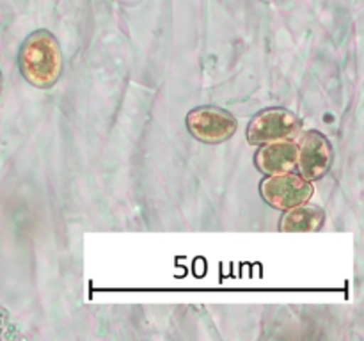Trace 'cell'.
<instances>
[{"label":"cell","mask_w":364,"mask_h":341,"mask_svg":"<svg viewBox=\"0 0 364 341\" xmlns=\"http://www.w3.org/2000/svg\"><path fill=\"white\" fill-rule=\"evenodd\" d=\"M18 67L32 87H53L64 67L63 50L55 36L46 28H38L28 34L18 52Z\"/></svg>","instance_id":"6da1fadb"},{"label":"cell","mask_w":364,"mask_h":341,"mask_svg":"<svg viewBox=\"0 0 364 341\" xmlns=\"http://www.w3.org/2000/svg\"><path fill=\"white\" fill-rule=\"evenodd\" d=\"M188 134L203 144H223L230 141L238 128V121L230 110L215 105L192 109L185 117Z\"/></svg>","instance_id":"7a4b0ae2"},{"label":"cell","mask_w":364,"mask_h":341,"mask_svg":"<svg viewBox=\"0 0 364 341\" xmlns=\"http://www.w3.org/2000/svg\"><path fill=\"white\" fill-rule=\"evenodd\" d=\"M299 130H301V119L297 114L283 107H270L255 114V117L247 124L245 137L249 144L262 146L267 142L287 141V139L295 137Z\"/></svg>","instance_id":"3957f363"},{"label":"cell","mask_w":364,"mask_h":341,"mask_svg":"<svg viewBox=\"0 0 364 341\" xmlns=\"http://www.w3.org/2000/svg\"><path fill=\"white\" fill-rule=\"evenodd\" d=\"M313 181H308L294 170L283 174H272L259 183V195L272 208L287 212L294 206L309 202L313 197Z\"/></svg>","instance_id":"277c9868"},{"label":"cell","mask_w":364,"mask_h":341,"mask_svg":"<svg viewBox=\"0 0 364 341\" xmlns=\"http://www.w3.org/2000/svg\"><path fill=\"white\" fill-rule=\"evenodd\" d=\"M297 144V166L299 174L308 181H318L329 173L334 160L333 144L322 131H304Z\"/></svg>","instance_id":"5b68a950"},{"label":"cell","mask_w":364,"mask_h":341,"mask_svg":"<svg viewBox=\"0 0 364 341\" xmlns=\"http://www.w3.org/2000/svg\"><path fill=\"white\" fill-rule=\"evenodd\" d=\"M255 166L265 176L290 173L297 166V144L290 139L262 144L255 155Z\"/></svg>","instance_id":"8992f818"},{"label":"cell","mask_w":364,"mask_h":341,"mask_svg":"<svg viewBox=\"0 0 364 341\" xmlns=\"http://www.w3.org/2000/svg\"><path fill=\"white\" fill-rule=\"evenodd\" d=\"M326 222V212L320 206L304 205L294 206V208L287 210L284 215L279 220V231L284 233H311V231H318Z\"/></svg>","instance_id":"52a82bcc"},{"label":"cell","mask_w":364,"mask_h":341,"mask_svg":"<svg viewBox=\"0 0 364 341\" xmlns=\"http://www.w3.org/2000/svg\"><path fill=\"white\" fill-rule=\"evenodd\" d=\"M0 91H2V73H0Z\"/></svg>","instance_id":"ba28073f"}]
</instances>
